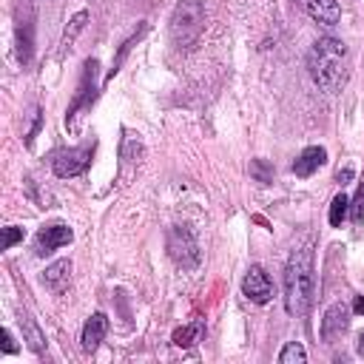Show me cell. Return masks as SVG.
<instances>
[{
    "instance_id": "obj_1",
    "label": "cell",
    "mask_w": 364,
    "mask_h": 364,
    "mask_svg": "<svg viewBox=\"0 0 364 364\" xmlns=\"http://www.w3.org/2000/svg\"><path fill=\"white\" fill-rule=\"evenodd\" d=\"M307 71L313 77V82L327 91V94H338L347 85L350 77V54L347 46L338 37H321L313 43L310 54H307Z\"/></svg>"
},
{
    "instance_id": "obj_2",
    "label": "cell",
    "mask_w": 364,
    "mask_h": 364,
    "mask_svg": "<svg viewBox=\"0 0 364 364\" xmlns=\"http://www.w3.org/2000/svg\"><path fill=\"white\" fill-rule=\"evenodd\" d=\"M313 301V247L301 245L290 253L284 267V307L293 318H301Z\"/></svg>"
},
{
    "instance_id": "obj_3",
    "label": "cell",
    "mask_w": 364,
    "mask_h": 364,
    "mask_svg": "<svg viewBox=\"0 0 364 364\" xmlns=\"http://www.w3.org/2000/svg\"><path fill=\"white\" fill-rule=\"evenodd\" d=\"M205 26V6L202 0H179L171 14V37L176 46H191Z\"/></svg>"
},
{
    "instance_id": "obj_4",
    "label": "cell",
    "mask_w": 364,
    "mask_h": 364,
    "mask_svg": "<svg viewBox=\"0 0 364 364\" xmlns=\"http://www.w3.org/2000/svg\"><path fill=\"white\" fill-rule=\"evenodd\" d=\"M91 156H94V145H82V148H68V151H60L54 156V173L68 179V176H77L82 173L88 165H91Z\"/></svg>"
},
{
    "instance_id": "obj_5",
    "label": "cell",
    "mask_w": 364,
    "mask_h": 364,
    "mask_svg": "<svg viewBox=\"0 0 364 364\" xmlns=\"http://www.w3.org/2000/svg\"><path fill=\"white\" fill-rule=\"evenodd\" d=\"M168 250L176 259V264H182V267H193L199 262V245H196V239L188 228H173L171 230Z\"/></svg>"
},
{
    "instance_id": "obj_6",
    "label": "cell",
    "mask_w": 364,
    "mask_h": 364,
    "mask_svg": "<svg viewBox=\"0 0 364 364\" xmlns=\"http://www.w3.org/2000/svg\"><path fill=\"white\" fill-rule=\"evenodd\" d=\"M242 293L253 301V304H267L273 299V282L270 276L264 273V267L259 264H250L245 279H242Z\"/></svg>"
},
{
    "instance_id": "obj_7",
    "label": "cell",
    "mask_w": 364,
    "mask_h": 364,
    "mask_svg": "<svg viewBox=\"0 0 364 364\" xmlns=\"http://www.w3.org/2000/svg\"><path fill=\"white\" fill-rule=\"evenodd\" d=\"M71 239H74V230H71L68 225H63V222L46 225V228H40V233H37V253H40V256H48V253H54L57 247L68 245Z\"/></svg>"
},
{
    "instance_id": "obj_8",
    "label": "cell",
    "mask_w": 364,
    "mask_h": 364,
    "mask_svg": "<svg viewBox=\"0 0 364 364\" xmlns=\"http://www.w3.org/2000/svg\"><path fill=\"white\" fill-rule=\"evenodd\" d=\"M350 310H347V304L344 301H336V304H330L327 307V313H324V318H321V338L324 341H333V338H338L344 330H347V324H350Z\"/></svg>"
},
{
    "instance_id": "obj_9",
    "label": "cell",
    "mask_w": 364,
    "mask_h": 364,
    "mask_svg": "<svg viewBox=\"0 0 364 364\" xmlns=\"http://www.w3.org/2000/svg\"><path fill=\"white\" fill-rule=\"evenodd\" d=\"M324 162H327V151H324L321 145H310V148H304V151L296 156L293 173H296V176H313Z\"/></svg>"
},
{
    "instance_id": "obj_10",
    "label": "cell",
    "mask_w": 364,
    "mask_h": 364,
    "mask_svg": "<svg viewBox=\"0 0 364 364\" xmlns=\"http://www.w3.org/2000/svg\"><path fill=\"white\" fill-rule=\"evenodd\" d=\"M105 336H108V316H105V313H94V316L85 321V327H82V336H80V341H82V350L94 353Z\"/></svg>"
},
{
    "instance_id": "obj_11",
    "label": "cell",
    "mask_w": 364,
    "mask_h": 364,
    "mask_svg": "<svg viewBox=\"0 0 364 364\" xmlns=\"http://www.w3.org/2000/svg\"><path fill=\"white\" fill-rule=\"evenodd\" d=\"M68 279H71V262L68 259H57L54 264H48L43 270V284L54 293H63L68 287Z\"/></svg>"
},
{
    "instance_id": "obj_12",
    "label": "cell",
    "mask_w": 364,
    "mask_h": 364,
    "mask_svg": "<svg viewBox=\"0 0 364 364\" xmlns=\"http://www.w3.org/2000/svg\"><path fill=\"white\" fill-rule=\"evenodd\" d=\"M304 11L324 26H336L341 20V9L336 0H304Z\"/></svg>"
},
{
    "instance_id": "obj_13",
    "label": "cell",
    "mask_w": 364,
    "mask_h": 364,
    "mask_svg": "<svg viewBox=\"0 0 364 364\" xmlns=\"http://www.w3.org/2000/svg\"><path fill=\"white\" fill-rule=\"evenodd\" d=\"M23 330H26V341H28V347H31L34 353H43V347H46V336L40 333V327L34 324V318H31L28 313H23Z\"/></svg>"
},
{
    "instance_id": "obj_14",
    "label": "cell",
    "mask_w": 364,
    "mask_h": 364,
    "mask_svg": "<svg viewBox=\"0 0 364 364\" xmlns=\"http://www.w3.org/2000/svg\"><path fill=\"white\" fill-rule=\"evenodd\" d=\"M347 210H350V196H347V193H336L333 202H330V216H327L330 225H333V228H341Z\"/></svg>"
},
{
    "instance_id": "obj_15",
    "label": "cell",
    "mask_w": 364,
    "mask_h": 364,
    "mask_svg": "<svg viewBox=\"0 0 364 364\" xmlns=\"http://www.w3.org/2000/svg\"><path fill=\"white\" fill-rule=\"evenodd\" d=\"M307 361V353L299 341H287L284 350L279 353V364H304Z\"/></svg>"
},
{
    "instance_id": "obj_16",
    "label": "cell",
    "mask_w": 364,
    "mask_h": 364,
    "mask_svg": "<svg viewBox=\"0 0 364 364\" xmlns=\"http://www.w3.org/2000/svg\"><path fill=\"white\" fill-rule=\"evenodd\" d=\"M139 154H142V145L136 136H125L122 139V165H136L139 162Z\"/></svg>"
},
{
    "instance_id": "obj_17",
    "label": "cell",
    "mask_w": 364,
    "mask_h": 364,
    "mask_svg": "<svg viewBox=\"0 0 364 364\" xmlns=\"http://www.w3.org/2000/svg\"><path fill=\"white\" fill-rule=\"evenodd\" d=\"M196 336H199V324L179 327V330L173 333V344H176V347H191V344L196 341Z\"/></svg>"
},
{
    "instance_id": "obj_18",
    "label": "cell",
    "mask_w": 364,
    "mask_h": 364,
    "mask_svg": "<svg viewBox=\"0 0 364 364\" xmlns=\"http://www.w3.org/2000/svg\"><path fill=\"white\" fill-rule=\"evenodd\" d=\"M85 20H88V11H80L74 20H71V31L65 28V37H63V46H71V40L85 28Z\"/></svg>"
},
{
    "instance_id": "obj_19",
    "label": "cell",
    "mask_w": 364,
    "mask_h": 364,
    "mask_svg": "<svg viewBox=\"0 0 364 364\" xmlns=\"http://www.w3.org/2000/svg\"><path fill=\"white\" fill-rule=\"evenodd\" d=\"M20 239H23V228H17V225H9V228H3V250L14 247Z\"/></svg>"
},
{
    "instance_id": "obj_20",
    "label": "cell",
    "mask_w": 364,
    "mask_h": 364,
    "mask_svg": "<svg viewBox=\"0 0 364 364\" xmlns=\"http://www.w3.org/2000/svg\"><path fill=\"white\" fill-rule=\"evenodd\" d=\"M250 171H253V176H256L259 182H270V176H273V171H270L267 162H262V159H256V162L250 165Z\"/></svg>"
},
{
    "instance_id": "obj_21",
    "label": "cell",
    "mask_w": 364,
    "mask_h": 364,
    "mask_svg": "<svg viewBox=\"0 0 364 364\" xmlns=\"http://www.w3.org/2000/svg\"><path fill=\"white\" fill-rule=\"evenodd\" d=\"M353 222L355 225L364 222V185L358 188V196H355V205H353Z\"/></svg>"
},
{
    "instance_id": "obj_22",
    "label": "cell",
    "mask_w": 364,
    "mask_h": 364,
    "mask_svg": "<svg viewBox=\"0 0 364 364\" xmlns=\"http://www.w3.org/2000/svg\"><path fill=\"white\" fill-rule=\"evenodd\" d=\"M3 353H17V344H14L11 330H9V327H3Z\"/></svg>"
},
{
    "instance_id": "obj_23",
    "label": "cell",
    "mask_w": 364,
    "mask_h": 364,
    "mask_svg": "<svg viewBox=\"0 0 364 364\" xmlns=\"http://www.w3.org/2000/svg\"><path fill=\"white\" fill-rule=\"evenodd\" d=\"M336 179H338L341 185H344V182H350V179H353V168H344V171H338V173H336Z\"/></svg>"
},
{
    "instance_id": "obj_24",
    "label": "cell",
    "mask_w": 364,
    "mask_h": 364,
    "mask_svg": "<svg viewBox=\"0 0 364 364\" xmlns=\"http://www.w3.org/2000/svg\"><path fill=\"white\" fill-rule=\"evenodd\" d=\"M353 313H355V316H364V296H355V301H353Z\"/></svg>"
},
{
    "instance_id": "obj_25",
    "label": "cell",
    "mask_w": 364,
    "mask_h": 364,
    "mask_svg": "<svg viewBox=\"0 0 364 364\" xmlns=\"http://www.w3.org/2000/svg\"><path fill=\"white\" fill-rule=\"evenodd\" d=\"M358 355H364V333L358 336Z\"/></svg>"
}]
</instances>
